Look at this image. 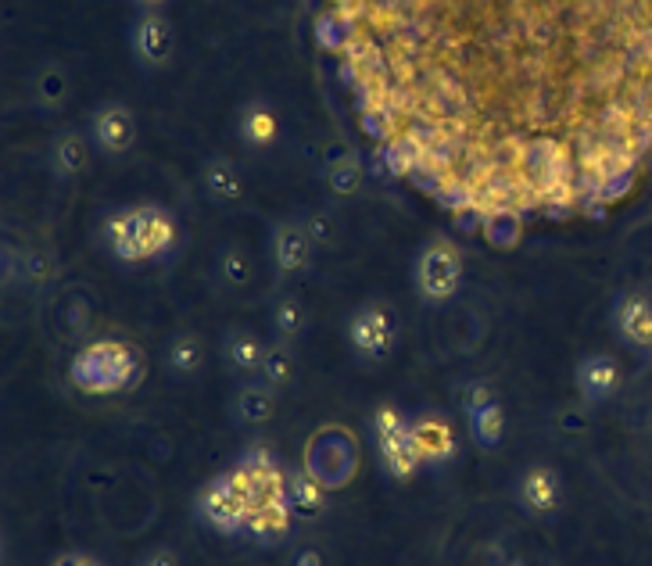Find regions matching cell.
Here are the masks:
<instances>
[{"label":"cell","instance_id":"7a4b0ae2","mask_svg":"<svg viewBox=\"0 0 652 566\" xmlns=\"http://www.w3.org/2000/svg\"><path fill=\"white\" fill-rule=\"evenodd\" d=\"M104 237H108L115 255L126 258V262H137V258L162 255L176 237V230H172V219L162 208H133V212L108 219Z\"/></svg>","mask_w":652,"mask_h":566},{"label":"cell","instance_id":"8fae6325","mask_svg":"<svg viewBox=\"0 0 652 566\" xmlns=\"http://www.w3.org/2000/svg\"><path fill=\"white\" fill-rule=\"evenodd\" d=\"M291 516L287 502H255L244 520V534L258 545H280L291 531Z\"/></svg>","mask_w":652,"mask_h":566},{"label":"cell","instance_id":"d4e9b609","mask_svg":"<svg viewBox=\"0 0 652 566\" xmlns=\"http://www.w3.org/2000/svg\"><path fill=\"white\" fill-rule=\"evenodd\" d=\"M273 323H276V334L284 337V344L298 341V337L305 334V326H309V312H305V305H301L298 298H284L276 305Z\"/></svg>","mask_w":652,"mask_h":566},{"label":"cell","instance_id":"8992f818","mask_svg":"<svg viewBox=\"0 0 652 566\" xmlns=\"http://www.w3.org/2000/svg\"><path fill=\"white\" fill-rule=\"evenodd\" d=\"M348 341L366 362H384L398 344V316L387 305H366L348 323Z\"/></svg>","mask_w":652,"mask_h":566},{"label":"cell","instance_id":"2e32d148","mask_svg":"<svg viewBox=\"0 0 652 566\" xmlns=\"http://www.w3.org/2000/svg\"><path fill=\"white\" fill-rule=\"evenodd\" d=\"M137 54H140V61L144 65H151V69H158V65H165V61L172 58V29H169V22L165 18H158V15H151V18H144L140 22V29H137Z\"/></svg>","mask_w":652,"mask_h":566},{"label":"cell","instance_id":"83f0119b","mask_svg":"<svg viewBox=\"0 0 652 566\" xmlns=\"http://www.w3.org/2000/svg\"><path fill=\"white\" fill-rule=\"evenodd\" d=\"M36 97H40L43 104H61L65 97H69V72L58 69V65H47V69L36 76Z\"/></svg>","mask_w":652,"mask_h":566},{"label":"cell","instance_id":"ffe728a7","mask_svg":"<svg viewBox=\"0 0 652 566\" xmlns=\"http://www.w3.org/2000/svg\"><path fill=\"white\" fill-rule=\"evenodd\" d=\"M484 237L491 248H516L524 237V215L516 208H498V212L484 215Z\"/></svg>","mask_w":652,"mask_h":566},{"label":"cell","instance_id":"277c9868","mask_svg":"<svg viewBox=\"0 0 652 566\" xmlns=\"http://www.w3.org/2000/svg\"><path fill=\"white\" fill-rule=\"evenodd\" d=\"M373 438L380 448V463L395 481H409L423 466L420 448L412 441V420H405L395 405H380L373 412Z\"/></svg>","mask_w":652,"mask_h":566},{"label":"cell","instance_id":"52a82bcc","mask_svg":"<svg viewBox=\"0 0 652 566\" xmlns=\"http://www.w3.org/2000/svg\"><path fill=\"white\" fill-rule=\"evenodd\" d=\"M416 283H420V294L430 301H445L459 291L463 283V258L448 241L430 244L427 251L416 262Z\"/></svg>","mask_w":652,"mask_h":566},{"label":"cell","instance_id":"f1b7e54d","mask_svg":"<svg viewBox=\"0 0 652 566\" xmlns=\"http://www.w3.org/2000/svg\"><path fill=\"white\" fill-rule=\"evenodd\" d=\"M244 137H248L251 144H269V140L276 137L273 115H269L266 108H248V112H244Z\"/></svg>","mask_w":652,"mask_h":566},{"label":"cell","instance_id":"7c38bea8","mask_svg":"<svg viewBox=\"0 0 652 566\" xmlns=\"http://www.w3.org/2000/svg\"><path fill=\"white\" fill-rule=\"evenodd\" d=\"M262 359H266V344L251 330H230L223 337V366L233 377H258Z\"/></svg>","mask_w":652,"mask_h":566},{"label":"cell","instance_id":"4dcf8cb0","mask_svg":"<svg viewBox=\"0 0 652 566\" xmlns=\"http://www.w3.org/2000/svg\"><path fill=\"white\" fill-rule=\"evenodd\" d=\"M241 466L244 473H266V470H273V466H280L276 463V455H273V448L269 445H251L248 452L241 455Z\"/></svg>","mask_w":652,"mask_h":566},{"label":"cell","instance_id":"f546056e","mask_svg":"<svg viewBox=\"0 0 652 566\" xmlns=\"http://www.w3.org/2000/svg\"><path fill=\"white\" fill-rule=\"evenodd\" d=\"M498 402V391L488 384V380H470V384L463 387V409L466 416H477V412H484L488 405Z\"/></svg>","mask_w":652,"mask_h":566},{"label":"cell","instance_id":"d590c367","mask_svg":"<svg viewBox=\"0 0 652 566\" xmlns=\"http://www.w3.org/2000/svg\"><path fill=\"white\" fill-rule=\"evenodd\" d=\"M54 566H97L94 559H86V556H65V559H58Z\"/></svg>","mask_w":652,"mask_h":566},{"label":"cell","instance_id":"cb8c5ba5","mask_svg":"<svg viewBox=\"0 0 652 566\" xmlns=\"http://www.w3.org/2000/svg\"><path fill=\"white\" fill-rule=\"evenodd\" d=\"M258 377L266 387H287L294 380V352L287 348L284 341L266 348V359H262V369H258Z\"/></svg>","mask_w":652,"mask_h":566},{"label":"cell","instance_id":"1f68e13d","mask_svg":"<svg viewBox=\"0 0 652 566\" xmlns=\"http://www.w3.org/2000/svg\"><path fill=\"white\" fill-rule=\"evenodd\" d=\"M305 230H309V237H312V244H334L337 241V226H334V219L330 215H323V212H312L309 219H305Z\"/></svg>","mask_w":652,"mask_h":566},{"label":"cell","instance_id":"836d02e7","mask_svg":"<svg viewBox=\"0 0 652 566\" xmlns=\"http://www.w3.org/2000/svg\"><path fill=\"white\" fill-rule=\"evenodd\" d=\"M291 566H323V552L312 549V545H301L291 556Z\"/></svg>","mask_w":652,"mask_h":566},{"label":"cell","instance_id":"9a60e30c","mask_svg":"<svg viewBox=\"0 0 652 566\" xmlns=\"http://www.w3.org/2000/svg\"><path fill=\"white\" fill-rule=\"evenodd\" d=\"M617 380H620V369H617V359H610V355H588L577 366V387H581V395L588 402H602L617 387Z\"/></svg>","mask_w":652,"mask_h":566},{"label":"cell","instance_id":"44dd1931","mask_svg":"<svg viewBox=\"0 0 652 566\" xmlns=\"http://www.w3.org/2000/svg\"><path fill=\"white\" fill-rule=\"evenodd\" d=\"M86 158H90V147L79 133H61L51 147V162L58 169V176H79L86 169Z\"/></svg>","mask_w":652,"mask_h":566},{"label":"cell","instance_id":"6da1fadb","mask_svg":"<svg viewBox=\"0 0 652 566\" xmlns=\"http://www.w3.org/2000/svg\"><path fill=\"white\" fill-rule=\"evenodd\" d=\"M144 377L140 352L126 341H94L72 362V384L86 395H112V391H129Z\"/></svg>","mask_w":652,"mask_h":566},{"label":"cell","instance_id":"7402d4cb","mask_svg":"<svg viewBox=\"0 0 652 566\" xmlns=\"http://www.w3.org/2000/svg\"><path fill=\"white\" fill-rule=\"evenodd\" d=\"M205 187L208 194H212L215 201H237L241 198V172H237V165L226 162V158H212V162L205 165Z\"/></svg>","mask_w":652,"mask_h":566},{"label":"cell","instance_id":"d6a6232c","mask_svg":"<svg viewBox=\"0 0 652 566\" xmlns=\"http://www.w3.org/2000/svg\"><path fill=\"white\" fill-rule=\"evenodd\" d=\"M22 276H26L29 283H43L47 276H51V258L43 255V251H29V255H22Z\"/></svg>","mask_w":652,"mask_h":566},{"label":"cell","instance_id":"9c48e42d","mask_svg":"<svg viewBox=\"0 0 652 566\" xmlns=\"http://www.w3.org/2000/svg\"><path fill=\"white\" fill-rule=\"evenodd\" d=\"M412 441L420 448L423 463L445 466L455 455V430L438 412H423V416L412 420Z\"/></svg>","mask_w":652,"mask_h":566},{"label":"cell","instance_id":"603a6c76","mask_svg":"<svg viewBox=\"0 0 652 566\" xmlns=\"http://www.w3.org/2000/svg\"><path fill=\"white\" fill-rule=\"evenodd\" d=\"M470 434L484 452H495L502 445V438H506V412H502V405L495 402L484 412H477V416H470Z\"/></svg>","mask_w":652,"mask_h":566},{"label":"cell","instance_id":"5b68a950","mask_svg":"<svg viewBox=\"0 0 652 566\" xmlns=\"http://www.w3.org/2000/svg\"><path fill=\"white\" fill-rule=\"evenodd\" d=\"M251 513V495L244 491V484L237 481V473H223L208 481V488L198 495V516L201 524H208L219 534H237L244 531V520Z\"/></svg>","mask_w":652,"mask_h":566},{"label":"cell","instance_id":"e0dca14e","mask_svg":"<svg viewBox=\"0 0 652 566\" xmlns=\"http://www.w3.org/2000/svg\"><path fill=\"white\" fill-rule=\"evenodd\" d=\"M617 326H620V334H624L631 344L649 348V344H652V305L645 298H638V294L624 298V301H620V309H617Z\"/></svg>","mask_w":652,"mask_h":566},{"label":"cell","instance_id":"30bf717a","mask_svg":"<svg viewBox=\"0 0 652 566\" xmlns=\"http://www.w3.org/2000/svg\"><path fill=\"white\" fill-rule=\"evenodd\" d=\"M94 140L108 155H122L137 140V119L122 104H104L94 119Z\"/></svg>","mask_w":652,"mask_h":566},{"label":"cell","instance_id":"5bb4252c","mask_svg":"<svg viewBox=\"0 0 652 566\" xmlns=\"http://www.w3.org/2000/svg\"><path fill=\"white\" fill-rule=\"evenodd\" d=\"M287 506L298 520H316L326 513V488L309 470H287Z\"/></svg>","mask_w":652,"mask_h":566},{"label":"cell","instance_id":"4fadbf2b","mask_svg":"<svg viewBox=\"0 0 652 566\" xmlns=\"http://www.w3.org/2000/svg\"><path fill=\"white\" fill-rule=\"evenodd\" d=\"M312 237L309 230L301 223H284L280 230L273 233V255H276V266L284 269V273H301V269L312 262Z\"/></svg>","mask_w":652,"mask_h":566},{"label":"cell","instance_id":"e575fe53","mask_svg":"<svg viewBox=\"0 0 652 566\" xmlns=\"http://www.w3.org/2000/svg\"><path fill=\"white\" fill-rule=\"evenodd\" d=\"M140 566H180V563H176V556H172V552H155V556H147Z\"/></svg>","mask_w":652,"mask_h":566},{"label":"cell","instance_id":"ac0fdd59","mask_svg":"<svg viewBox=\"0 0 652 566\" xmlns=\"http://www.w3.org/2000/svg\"><path fill=\"white\" fill-rule=\"evenodd\" d=\"M201 362H205V344L194 334H176L169 341V348H165V369H169L172 377L180 380L198 377Z\"/></svg>","mask_w":652,"mask_h":566},{"label":"cell","instance_id":"4316f807","mask_svg":"<svg viewBox=\"0 0 652 566\" xmlns=\"http://www.w3.org/2000/svg\"><path fill=\"white\" fill-rule=\"evenodd\" d=\"M219 273H223V283L226 287H248L255 280V262L244 248H226L223 251V262H219Z\"/></svg>","mask_w":652,"mask_h":566},{"label":"cell","instance_id":"ba28073f","mask_svg":"<svg viewBox=\"0 0 652 566\" xmlns=\"http://www.w3.org/2000/svg\"><path fill=\"white\" fill-rule=\"evenodd\" d=\"M516 498L520 506L534 516H552L559 509V498H563V481L552 466H531V470L516 481Z\"/></svg>","mask_w":652,"mask_h":566},{"label":"cell","instance_id":"3957f363","mask_svg":"<svg viewBox=\"0 0 652 566\" xmlns=\"http://www.w3.org/2000/svg\"><path fill=\"white\" fill-rule=\"evenodd\" d=\"M305 470L326 491L344 488V484H352L355 470H359V445H355V438L344 427L316 430L309 448H305Z\"/></svg>","mask_w":652,"mask_h":566},{"label":"cell","instance_id":"d6986e66","mask_svg":"<svg viewBox=\"0 0 652 566\" xmlns=\"http://www.w3.org/2000/svg\"><path fill=\"white\" fill-rule=\"evenodd\" d=\"M237 420L241 423H266V420H273V412H276V395H273V387H266V384H248V387H241L237 391Z\"/></svg>","mask_w":652,"mask_h":566},{"label":"cell","instance_id":"484cf974","mask_svg":"<svg viewBox=\"0 0 652 566\" xmlns=\"http://www.w3.org/2000/svg\"><path fill=\"white\" fill-rule=\"evenodd\" d=\"M326 180H330V190L334 194H341V198H352L355 190L362 187V165L359 158L348 151L344 158H337V162H330V172H326Z\"/></svg>","mask_w":652,"mask_h":566}]
</instances>
